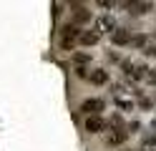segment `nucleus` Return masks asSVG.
Here are the masks:
<instances>
[{"label": "nucleus", "mask_w": 156, "mask_h": 151, "mask_svg": "<svg viewBox=\"0 0 156 151\" xmlns=\"http://www.w3.org/2000/svg\"><path fill=\"white\" fill-rule=\"evenodd\" d=\"M144 43H146V35H133L131 38V45H136V48H144Z\"/></svg>", "instance_id": "obj_16"}, {"label": "nucleus", "mask_w": 156, "mask_h": 151, "mask_svg": "<svg viewBox=\"0 0 156 151\" xmlns=\"http://www.w3.org/2000/svg\"><path fill=\"white\" fill-rule=\"evenodd\" d=\"M144 151H156V136H146L144 138V144H141Z\"/></svg>", "instance_id": "obj_13"}, {"label": "nucleus", "mask_w": 156, "mask_h": 151, "mask_svg": "<svg viewBox=\"0 0 156 151\" xmlns=\"http://www.w3.org/2000/svg\"><path fill=\"white\" fill-rule=\"evenodd\" d=\"M123 8H129L133 15H141V13H149L154 8V3H149V0H146V3H123Z\"/></svg>", "instance_id": "obj_10"}, {"label": "nucleus", "mask_w": 156, "mask_h": 151, "mask_svg": "<svg viewBox=\"0 0 156 151\" xmlns=\"http://www.w3.org/2000/svg\"><path fill=\"white\" fill-rule=\"evenodd\" d=\"M144 53H146V56H156V33H154V35H146Z\"/></svg>", "instance_id": "obj_12"}, {"label": "nucleus", "mask_w": 156, "mask_h": 151, "mask_svg": "<svg viewBox=\"0 0 156 151\" xmlns=\"http://www.w3.org/2000/svg\"><path fill=\"white\" fill-rule=\"evenodd\" d=\"M98 40H101V33L96 28L93 30H83V33H81V45H96Z\"/></svg>", "instance_id": "obj_9"}, {"label": "nucleus", "mask_w": 156, "mask_h": 151, "mask_svg": "<svg viewBox=\"0 0 156 151\" xmlns=\"http://www.w3.org/2000/svg\"><path fill=\"white\" fill-rule=\"evenodd\" d=\"M116 28L119 25H116V20L111 15H101L98 20H96V30H98V33H113Z\"/></svg>", "instance_id": "obj_8"}, {"label": "nucleus", "mask_w": 156, "mask_h": 151, "mask_svg": "<svg viewBox=\"0 0 156 151\" xmlns=\"http://www.w3.org/2000/svg\"><path fill=\"white\" fill-rule=\"evenodd\" d=\"M126 151H129V149H126Z\"/></svg>", "instance_id": "obj_19"}, {"label": "nucleus", "mask_w": 156, "mask_h": 151, "mask_svg": "<svg viewBox=\"0 0 156 151\" xmlns=\"http://www.w3.org/2000/svg\"><path fill=\"white\" fill-rule=\"evenodd\" d=\"M86 131H88V134H101V131H106L103 116H88L86 118Z\"/></svg>", "instance_id": "obj_6"}, {"label": "nucleus", "mask_w": 156, "mask_h": 151, "mask_svg": "<svg viewBox=\"0 0 156 151\" xmlns=\"http://www.w3.org/2000/svg\"><path fill=\"white\" fill-rule=\"evenodd\" d=\"M88 81L96 83V86H103L106 81H108V73H106V70H93V73H88Z\"/></svg>", "instance_id": "obj_11"}, {"label": "nucleus", "mask_w": 156, "mask_h": 151, "mask_svg": "<svg viewBox=\"0 0 156 151\" xmlns=\"http://www.w3.org/2000/svg\"><path fill=\"white\" fill-rule=\"evenodd\" d=\"M81 33H83L81 28L66 25V28L61 30V38H58V45H61V50H73L78 43H81Z\"/></svg>", "instance_id": "obj_1"}, {"label": "nucleus", "mask_w": 156, "mask_h": 151, "mask_svg": "<svg viewBox=\"0 0 156 151\" xmlns=\"http://www.w3.org/2000/svg\"><path fill=\"white\" fill-rule=\"evenodd\" d=\"M126 138H129V131H123V128H108L106 144H108V146H121Z\"/></svg>", "instance_id": "obj_4"}, {"label": "nucleus", "mask_w": 156, "mask_h": 151, "mask_svg": "<svg viewBox=\"0 0 156 151\" xmlns=\"http://www.w3.org/2000/svg\"><path fill=\"white\" fill-rule=\"evenodd\" d=\"M76 10H73V23L71 25H76V28H81V25H86L91 20V10L86 8V5H73Z\"/></svg>", "instance_id": "obj_5"}, {"label": "nucleus", "mask_w": 156, "mask_h": 151, "mask_svg": "<svg viewBox=\"0 0 156 151\" xmlns=\"http://www.w3.org/2000/svg\"><path fill=\"white\" fill-rule=\"evenodd\" d=\"M81 111L86 116H98L101 111H106V103H103V98H86L81 103Z\"/></svg>", "instance_id": "obj_2"}, {"label": "nucleus", "mask_w": 156, "mask_h": 151, "mask_svg": "<svg viewBox=\"0 0 156 151\" xmlns=\"http://www.w3.org/2000/svg\"><path fill=\"white\" fill-rule=\"evenodd\" d=\"M131 30L129 28H116L113 33H111V40H113V45H126V43H131Z\"/></svg>", "instance_id": "obj_7"}, {"label": "nucleus", "mask_w": 156, "mask_h": 151, "mask_svg": "<svg viewBox=\"0 0 156 151\" xmlns=\"http://www.w3.org/2000/svg\"><path fill=\"white\" fill-rule=\"evenodd\" d=\"M119 108H131V103H129V101H121V98H119Z\"/></svg>", "instance_id": "obj_18"}, {"label": "nucleus", "mask_w": 156, "mask_h": 151, "mask_svg": "<svg viewBox=\"0 0 156 151\" xmlns=\"http://www.w3.org/2000/svg\"><path fill=\"white\" fill-rule=\"evenodd\" d=\"M73 60H76V66H78V68H83V66L91 60V56H88V53H76V56H73Z\"/></svg>", "instance_id": "obj_14"}, {"label": "nucleus", "mask_w": 156, "mask_h": 151, "mask_svg": "<svg viewBox=\"0 0 156 151\" xmlns=\"http://www.w3.org/2000/svg\"><path fill=\"white\" fill-rule=\"evenodd\" d=\"M121 68L126 70V76H129L131 81H144V76H146V66H139V63H131V60H123L121 63Z\"/></svg>", "instance_id": "obj_3"}, {"label": "nucleus", "mask_w": 156, "mask_h": 151, "mask_svg": "<svg viewBox=\"0 0 156 151\" xmlns=\"http://www.w3.org/2000/svg\"><path fill=\"white\" fill-rule=\"evenodd\" d=\"M98 5H101V8H113L116 3H111V0H101V3H98Z\"/></svg>", "instance_id": "obj_17"}, {"label": "nucleus", "mask_w": 156, "mask_h": 151, "mask_svg": "<svg viewBox=\"0 0 156 151\" xmlns=\"http://www.w3.org/2000/svg\"><path fill=\"white\" fill-rule=\"evenodd\" d=\"M144 81H146V83H151V86H156V68H149V70H146Z\"/></svg>", "instance_id": "obj_15"}]
</instances>
